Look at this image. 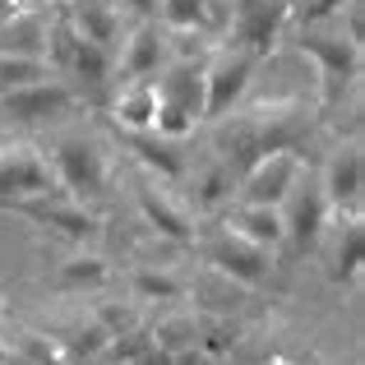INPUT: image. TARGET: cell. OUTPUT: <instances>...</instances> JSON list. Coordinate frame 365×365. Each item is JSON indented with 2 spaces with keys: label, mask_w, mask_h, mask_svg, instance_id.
Instances as JSON below:
<instances>
[{
  "label": "cell",
  "mask_w": 365,
  "mask_h": 365,
  "mask_svg": "<svg viewBox=\"0 0 365 365\" xmlns=\"http://www.w3.org/2000/svg\"><path fill=\"white\" fill-rule=\"evenodd\" d=\"M61 190L51 176V162L33 148V143H5L0 148V208L19 204V199Z\"/></svg>",
  "instance_id": "obj_11"
},
{
  "label": "cell",
  "mask_w": 365,
  "mask_h": 365,
  "mask_svg": "<svg viewBox=\"0 0 365 365\" xmlns=\"http://www.w3.org/2000/svg\"><path fill=\"white\" fill-rule=\"evenodd\" d=\"M56 292L65 296H83V292H102V287L111 282V264L102 255H93V250H74L70 259H61L51 273Z\"/></svg>",
  "instance_id": "obj_19"
},
{
  "label": "cell",
  "mask_w": 365,
  "mask_h": 365,
  "mask_svg": "<svg viewBox=\"0 0 365 365\" xmlns=\"http://www.w3.org/2000/svg\"><path fill=\"white\" fill-rule=\"evenodd\" d=\"M195 319H199V338H195V347L204 351V356H213V361L232 356L236 338H241V329L232 324V314H195Z\"/></svg>",
  "instance_id": "obj_24"
},
{
  "label": "cell",
  "mask_w": 365,
  "mask_h": 365,
  "mask_svg": "<svg viewBox=\"0 0 365 365\" xmlns=\"http://www.w3.org/2000/svg\"><path fill=\"white\" fill-rule=\"evenodd\" d=\"M236 199V171L227 167L222 158H213L208 167H199L195 171V190H190V213H222L227 204Z\"/></svg>",
  "instance_id": "obj_20"
},
{
  "label": "cell",
  "mask_w": 365,
  "mask_h": 365,
  "mask_svg": "<svg viewBox=\"0 0 365 365\" xmlns=\"http://www.w3.org/2000/svg\"><path fill=\"white\" fill-rule=\"evenodd\" d=\"M134 204H139L143 222L158 236H167V241H176V245H195V213L167 190V180L143 176L139 190H134Z\"/></svg>",
  "instance_id": "obj_12"
},
{
  "label": "cell",
  "mask_w": 365,
  "mask_h": 365,
  "mask_svg": "<svg viewBox=\"0 0 365 365\" xmlns=\"http://www.w3.org/2000/svg\"><path fill=\"white\" fill-rule=\"evenodd\" d=\"M111 116L120 130H153L158 116V83L153 79H125L111 98Z\"/></svg>",
  "instance_id": "obj_21"
},
{
  "label": "cell",
  "mask_w": 365,
  "mask_h": 365,
  "mask_svg": "<svg viewBox=\"0 0 365 365\" xmlns=\"http://www.w3.org/2000/svg\"><path fill=\"white\" fill-rule=\"evenodd\" d=\"M46 162H51L56 185H61L65 195L83 199L88 208L98 204V199L107 195V185H111L107 153H102L93 139H83V134H61V139L51 143V153H46Z\"/></svg>",
  "instance_id": "obj_4"
},
{
  "label": "cell",
  "mask_w": 365,
  "mask_h": 365,
  "mask_svg": "<svg viewBox=\"0 0 365 365\" xmlns=\"http://www.w3.org/2000/svg\"><path fill=\"white\" fill-rule=\"evenodd\" d=\"M310 107L305 102H259V107L250 111H227V116H217V158L227 162V167L241 176L250 162H259L264 153L273 148H296L301 143V134H310Z\"/></svg>",
  "instance_id": "obj_1"
},
{
  "label": "cell",
  "mask_w": 365,
  "mask_h": 365,
  "mask_svg": "<svg viewBox=\"0 0 365 365\" xmlns=\"http://www.w3.org/2000/svg\"><path fill=\"white\" fill-rule=\"evenodd\" d=\"M107 342H111V333L102 329L93 314H83V319H74L70 329L56 338V347H61L65 365H93L98 356H107Z\"/></svg>",
  "instance_id": "obj_22"
},
{
  "label": "cell",
  "mask_w": 365,
  "mask_h": 365,
  "mask_svg": "<svg viewBox=\"0 0 365 365\" xmlns=\"http://www.w3.org/2000/svg\"><path fill=\"white\" fill-rule=\"evenodd\" d=\"M0 365H9V342L0 338Z\"/></svg>",
  "instance_id": "obj_36"
},
{
  "label": "cell",
  "mask_w": 365,
  "mask_h": 365,
  "mask_svg": "<svg viewBox=\"0 0 365 365\" xmlns=\"http://www.w3.org/2000/svg\"><path fill=\"white\" fill-rule=\"evenodd\" d=\"M158 116L153 130L167 139H185L204 125V61H167L158 74Z\"/></svg>",
  "instance_id": "obj_2"
},
{
  "label": "cell",
  "mask_w": 365,
  "mask_h": 365,
  "mask_svg": "<svg viewBox=\"0 0 365 365\" xmlns=\"http://www.w3.org/2000/svg\"><path fill=\"white\" fill-rule=\"evenodd\" d=\"M93 365H134V361H116V356H98Z\"/></svg>",
  "instance_id": "obj_35"
},
{
  "label": "cell",
  "mask_w": 365,
  "mask_h": 365,
  "mask_svg": "<svg viewBox=\"0 0 365 365\" xmlns=\"http://www.w3.org/2000/svg\"><path fill=\"white\" fill-rule=\"evenodd\" d=\"M222 227L245 241L264 245V250H282L287 245V227H282V208L273 204H245V199H232L222 208Z\"/></svg>",
  "instance_id": "obj_16"
},
{
  "label": "cell",
  "mask_w": 365,
  "mask_h": 365,
  "mask_svg": "<svg viewBox=\"0 0 365 365\" xmlns=\"http://www.w3.org/2000/svg\"><path fill=\"white\" fill-rule=\"evenodd\" d=\"M93 319H98L111 338H120V333H130V329H143L134 305H111V301H98V305H93Z\"/></svg>",
  "instance_id": "obj_30"
},
{
  "label": "cell",
  "mask_w": 365,
  "mask_h": 365,
  "mask_svg": "<svg viewBox=\"0 0 365 365\" xmlns=\"http://www.w3.org/2000/svg\"><path fill=\"white\" fill-rule=\"evenodd\" d=\"M46 74H56L46 56L0 51V93H9V88H24V83H37V79H46Z\"/></svg>",
  "instance_id": "obj_25"
},
{
  "label": "cell",
  "mask_w": 365,
  "mask_h": 365,
  "mask_svg": "<svg viewBox=\"0 0 365 365\" xmlns=\"http://www.w3.org/2000/svg\"><path fill=\"white\" fill-rule=\"evenodd\" d=\"M167 28L158 19H134L130 33H120L116 42V70L120 79H153L167 65Z\"/></svg>",
  "instance_id": "obj_13"
},
{
  "label": "cell",
  "mask_w": 365,
  "mask_h": 365,
  "mask_svg": "<svg viewBox=\"0 0 365 365\" xmlns=\"http://www.w3.org/2000/svg\"><path fill=\"white\" fill-rule=\"evenodd\" d=\"M296 46H301L314 61V70H319V102L324 107H338L361 79V42L342 33V24L338 28L319 24V28H301V33H296Z\"/></svg>",
  "instance_id": "obj_3"
},
{
  "label": "cell",
  "mask_w": 365,
  "mask_h": 365,
  "mask_svg": "<svg viewBox=\"0 0 365 365\" xmlns=\"http://www.w3.org/2000/svg\"><path fill=\"white\" fill-rule=\"evenodd\" d=\"M329 217H333V208H329V195H324V185H319V171L301 167L296 185L287 190V199H282L287 245H292L296 255H310V250H319Z\"/></svg>",
  "instance_id": "obj_6"
},
{
  "label": "cell",
  "mask_w": 365,
  "mask_h": 365,
  "mask_svg": "<svg viewBox=\"0 0 365 365\" xmlns=\"http://www.w3.org/2000/svg\"><path fill=\"white\" fill-rule=\"evenodd\" d=\"M83 107V93L74 88L65 74H46L37 83H24V88L0 93V116L19 120V125H42V120H61L70 111Z\"/></svg>",
  "instance_id": "obj_9"
},
{
  "label": "cell",
  "mask_w": 365,
  "mask_h": 365,
  "mask_svg": "<svg viewBox=\"0 0 365 365\" xmlns=\"http://www.w3.org/2000/svg\"><path fill=\"white\" fill-rule=\"evenodd\" d=\"M19 9H24V0H0V24H5V19H14Z\"/></svg>",
  "instance_id": "obj_34"
},
{
  "label": "cell",
  "mask_w": 365,
  "mask_h": 365,
  "mask_svg": "<svg viewBox=\"0 0 365 365\" xmlns=\"http://www.w3.org/2000/svg\"><path fill=\"white\" fill-rule=\"evenodd\" d=\"M171 365H217V361L204 356L199 347H185V351H176V356H171Z\"/></svg>",
  "instance_id": "obj_33"
},
{
  "label": "cell",
  "mask_w": 365,
  "mask_h": 365,
  "mask_svg": "<svg viewBox=\"0 0 365 365\" xmlns=\"http://www.w3.org/2000/svg\"><path fill=\"white\" fill-rule=\"evenodd\" d=\"M301 167H305V158L296 148L264 153L259 162H250L241 176H236V199H245V204H273V208H282V199H287V190L296 185Z\"/></svg>",
  "instance_id": "obj_10"
},
{
  "label": "cell",
  "mask_w": 365,
  "mask_h": 365,
  "mask_svg": "<svg viewBox=\"0 0 365 365\" xmlns=\"http://www.w3.org/2000/svg\"><path fill=\"white\" fill-rule=\"evenodd\" d=\"M46 24L51 14L24 5L14 19L0 24V51H24V56H46Z\"/></svg>",
  "instance_id": "obj_23"
},
{
  "label": "cell",
  "mask_w": 365,
  "mask_h": 365,
  "mask_svg": "<svg viewBox=\"0 0 365 365\" xmlns=\"http://www.w3.org/2000/svg\"><path fill=\"white\" fill-rule=\"evenodd\" d=\"M61 9L70 14V24L88 42H102L116 51V42H120V5L116 0H65Z\"/></svg>",
  "instance_id": "obj_18"
},
{
  "label": "cell",
  "mask_w": 365,
  "mask_h": 365,
  "mask_svg": "<svg viewBox=\"0 0 365 365\" xmlns=\"http://www.w3.org/2000/svg\"><path fill=\"white\" fill-rule=\"evenodd\" d=\"M319 185L329 195L333 213H361V190H365V158H361V143L356 139H342L333 148L329 167L319 171Z\"/></svg>",
  "instance_id": "obj_14"
},
{
  "label": "cell",
  "mask_w": 365,
  "mask_h": 365,
  "mask_svg": "<svg viewBox=\"0 0 365 365\" xmlns=\"http://www.w3.org/2000/svg\"><path fill=\"white\" fill-rule=\"evenodd\" d=\"M162 28H204V0H158Z\"/></svg>",
  "instance_id": "obj_29"
},
{
  "label": "cell",
  "mask_w": 365,
  "mask_h": 365,
  "mask_svg": "<svg viewBox=\"0 0 365 365\" xmlns=\"http://www.w3.org/2000/svg\"><path fill=\"white\" fill-rule=\"evenodd\" d=\"M329 282L333 287H356L361 264H365V227L361 213H333L329 227Z\"/></svg>",
  "instance_id": "obj_15"
},
{
  "label": "cell",
  "mask_w": 365,
  "mask_h": 365,
  "mask_svg": "<svg viewBox=\"0 0 365 365\" xmlns=\"http://www.w3.org/2000/svg\"><path fill=\"white\" fill-rule=\"evenodd\" d=\"M199 250H204L208 268H213L217 277H227V282H236V287H268L273 282L277 250H264V245L245 241V236L227 232V227H217L208 241H199Z\"/></svg>",
  "instance_id": "obj_5"
},
{
  "label": "cell",
  "mask_w": 365,
  "mask_h": 365,
  "mask_svg": "<svg viewBox=\"0 0 365 365\" xmlns=\"http://www.w3.org/2000/svg\"><path fill=\"white\" fill-rule=\"evenodd\" d=\"M148 338L158 342L162 351H171V356H176V351L195 347V338H199V319H195V314H162V319L148 329Z\"/></svg>",
  "instance_id": "obj_27"
},
{
  "label": "cell",
  "mask_w": 365,
  "mask_h": 365,
  "mask_svg": "<svg viewBox=\"0 0 365 365\" xmlns=\"http://www.w3.org/2000/svg\"><path fill=\"white\" fill-rule=\"evenodd\" d=\"M116 5L130 19H158V0H116Z\"/></svg>",
  "instance_id": "obj_32"
},
{
  "label": "cell",
  "mask_w": 365,
  "mask_h": 365,
  "mask_svg": "<svg viewBox=\"0 0 365 365\" xmlns=\"http://www.w3.org/2000/svg\"><path fill=\"white\" fill-rule=\"evenodd\" d=\"M347 0H287V24L296 28H319V24H338Z\"/></svg>",
  "instance_id": "obj_28"
},
{
  "label": "cell",
  "mask_w": 365,
  "mask_h": 365,
  "mask_svg": "<svg viewBox=\"0 0 365 365\" xmlns=\"http://www.w3.org/2000/svg\"><path fill=\"white\" fill-rule=\"evenodd\" d=\"M19 351H24L33 365H65L56 338H42V333H19Z\"/></svg>",
  "instance_id": "obj_31"
},
{
  "label": "cell",
  "mask_w": 365,
  "mask_h": 365,
  "mask_svg": "<svg viewBox=\"0 0 365 365\" xmlns=\"http://www.w3.org/2000/svg\"><path fill=\"white\" fill-rule=\"evenodd\" d=\"M255 56L241 51L232 42H217L204 61V120L227 116L232 107H241L250 79H255Z\"/></svg>",
  "instance_id": "obj_8"
},
{
  "label": "cell",
  "mask_w": 365,
  "mask_h": 365,
  "mask_svg": "<svg viewBox=\"0 0 365 365\" xmlns=\"http://www.w3.org/2000/svg\"><path fill=\"white\" fill-rule=\"evenodd\" d=\"M130 292H134V301H180L185 282L176 273H167V268H134Z\"/></svg>",
  "instance_id": "obj_26"
},
{
  "label": "cell",
  "mask_w": 365,
  "mask_h": 365,
  "mask_svg": "<svg viewBox=\"0 0 365 365\" xmlns=\"http://www.w3.org/2000/svg\"><path fill=\"white\" fill-rule=\"evenodd\" d=\"M9 213L46 227V232H56L61 241H70V245H83V241H93V236L102 232V217L93 213L83 199L65 195V190H46V195L19 199V204H9Z\"/></svg>",
  "instance_id": "obj_7"
},
{
  "label": "cell",
  "mask_w": 365,
  "mask_h": 365,
  "mask_svg": "<svg viewBox=\"0 0 365 365\" xmlns=\"http://www.w3.org/2000/svg\"><path fill=\"white\" fill-rule=\"evenodd\" d=\"M61 5H65V0H61Z\"/></svg>",
  "instance_id": "obj_37"
},
{
  "label": "cell",
  "mask_w": 365,
  "mask_h": 365,
  "mask_svg": "<svg viewBox=\"0 0 365 365\" xmlns=\"http://www.w3.org/2000/svg\"><path fill=\"white\" fill-rule=\"evenodd\" d=\"M120 134H125V143H130L134 162H139L148 176L180 180L190 171L185 158H180V139H167V134H158V130H120Z\"/></svg>",
  "instance_id": "obj_17"
}]
</instances>
